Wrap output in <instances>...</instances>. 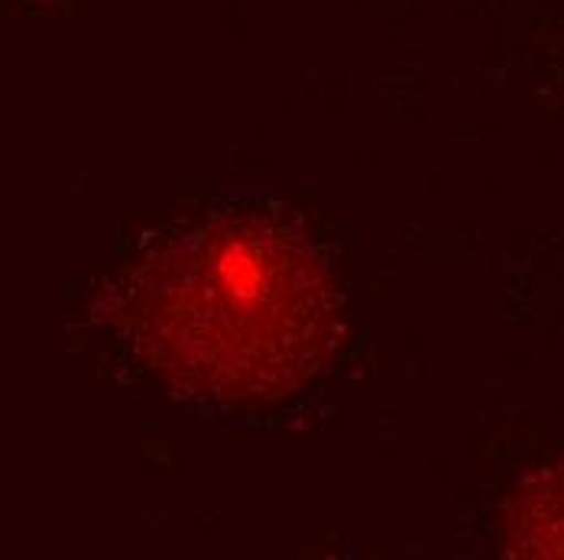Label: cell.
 Wrapping results in <instances>:
<instances>
[{
  "instance_id": "obj_2",
  "label": "cell",
  "mask_w": 564,
  "mask_h": 560,
  "mask_svg": "<svg viewBox=\"0 0 564 560\" xmlns=\"http://www.w3.org/2000/svg\"><path fill=\"white\" fill-rule=\"evenodd\" d=\"M509 558H564V460L529 470L503 508Z\"/></svg>"
},
{
  "instance_id": "obj_1",
  "label": "cell",
  "mask_w": 564,
  "mask_h": 560,
  "mask_svg": "<svg viewBox=\"0 0 564 560\" xmlns=\"http://www.w3.org/2000/svg\"><path fill=\"white\" fill-rule=\"evenodd\" d=\"M111 321L178 393L257 405L295 393L328 360L340 298L302 230L218 215L133 263Z\"/></svg>"
}]
</instances>
